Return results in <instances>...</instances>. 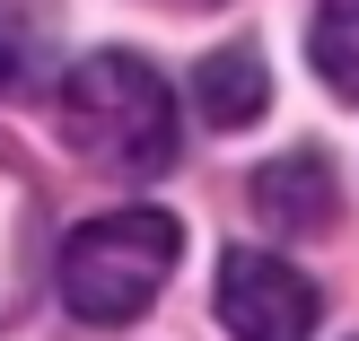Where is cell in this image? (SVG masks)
Listing matches in <instances>:
<instances>
[{
	"instance_id": "4",
	"label": "cell",
	"mask_w": 359,
	"mask_h": 341,
	"mask_svg": "<svg viewBox=\"0 0 359 341\" xmlns=\"http://www.w3.org/2000/svg\"><path fill=\"white\" fill-rule=\"evenodd\" d=\"M245 202H255V219H263V228H280V237H307V228H333L342 184H333V167H325L316 149H290V158H272V167H255Z\"/></svg>"
},
{
	"instance_id": "6",
	"label": "cell",
	"mask_w": 359,
	"mask_h": 341,
	"mask_svg": "<svg viewBox=\"0 0 359 341\" xmlns=\"http://www.w3.org/2000/svg\"><path fill=\"white\" fill-rule=\"evenodd\" d=\"M307 62H316V79H325L333 97L359 105V0H325V9H316V27H307Z\"/></svg>"
},
{
	"instance_id": "2",
	"label": "cell",
	"mask_w": 359,
	"mask_h": 341,
	"mask_svg": "<svg viewBox=\"0 0 359 341\" xmlns=\"http://www.w3.org/2000/svg\"><path fill=\"white\" fill-rule=\"evenodd\" d=\"M175 254H184V228H175L167 210H149V202L97 210V219H79L70 245H62V307L79 315V324H97V333H123V324H140V315L158 307Z\"/></svg>"
},
{
	"instance_id": "8",
	"label": "cell",
	"mask_w": 359,
	"mask_h": 341,
	"mask_svg": "<svg viewBox=\"0 0 359 341\" xmlns=\"http://www.w3.org/2000/svg\"><path fill=\"white\" fill-rule=\"evenodd\" d=\"M27 254H35V202L0 175V324H9L18 298H27Z\"/></svg>"
},
{
	"instance_id": "7",
	"label": "cell",
	"mask_w": 359,
	"mask_h": 341,
	"mask_svg": "<svg viewBox=\"0 0 359 341\" xmlns=\"http://www.w3.org/2000/svg\"><path fill=\"white\" fill-rule=\"evenodd\" d=\"M53 88V44L35 18L0 9V97H44Z\"/></svg>"
},
{
	"instance_id": "3",
	"label": "cell",
	"mask_w": 359,
	"mask_h": 341,
	"mask_svg": "<svg viewBox=\"0 0 359 341\" xmlns=\"http://www.w3.org/2000/svg\"><path fill=\"white\" fill-rule=\"evenodd\" d=\"M325 298L298 263H280L272 245H228L219 254V324L237 341H307Z\"/></svg>"
},
{
	"instance_id": "9",
	"label": "cell",
	"mask_w": 359,
	"mask_h": 341,
	"mask_svg": "<svg viewBox=\"0 0 359 341\" xmlns=\"http://www.w3.org/2000/svg\"><path fill=\"white\" fill-rule=\"evenodd\" d=\"M184 9H219V0H184Z\"/></svg>"
},
{
	"instance_id": "1",
	"label": "cell",
	"mask_w": 359,
	"mask_h": 341,
	"mask_svg": "<svg viewBox=\"0 0 359 341\" xmlns=\"http://www.w3.org/2000/svg\"><path fill=\"white\" fill-rule=\"evenodd\" d=\"M53 114L62 140L88 167L123 175V184H158V175L184 158V123H175V88L158 79V62L140 53H88L53 79Z\"/></svg>"
},
{
	"instance_id": "5",
	"label": "cell",
	"mask_w": 359,
	"mask_h": 341,
	"mask_svg": "<svg viewBox=\"0 0 359 341\" xmlns=\"http://www.w3.org/2000/svg\"><path fill=\"white\" fill-rule=\"evenodd\" d=\"M193 105H202L210 132H245V123H263V105H272L263 53L255 44H219L202 70H193Z\"/></svg>"
}]
</instances>
